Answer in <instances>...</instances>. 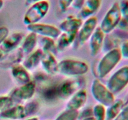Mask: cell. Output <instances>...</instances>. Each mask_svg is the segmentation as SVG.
<instances>
[{
  "instance_id": "cell-7",
  "label": "cell",
  "mask_w": 128,
  "mask_h": 120,
  "mask_svg": "<svg viewBox=\"0 0 128 120\" xmlns=\"http://www.w3.org/2000/svg\"><path fill=\"white\" fill-rule=\"evenodd\" d=\"M128 85V65L116 71L108 80L107 88L114 94L122 91Z\"/></svg>"
},
{
  "instance_id": "cell-2",
  "label": "cell",
  "mask_w": 128,
  "mask_h": 120,
  "mask_svg": "<svg viewBox=\"0 0 128 120\" xmlns=\"http://www.w3.org/2000/svg\"><path fill=\"white\" fill-rule=\"evenodd\" d=\"M89 66L86 62L74 59H64L58 62L57 73L68 77L81 76L87 73Z\"/></svg>"
},
{
  "instance_id": "cell-29",
  "label": "cell",
  "mask_w": 128,
  "mask_h": 120,
  "mask_svg": "<svg viewBox=\"0 0 128 120\" xmlns=\"http://www.w3.org/2000/svg\"><path fill=\"white\" fill-rule=\"evenodd\" d=\"M14 102L10 96H0V112L14 106Z\"/></svg>"
},
{
  "instance_id": "cell-37",
  "label": "cell",
  "mask_w": 128,
  "mask_h": 120,
  "mask_svg": "<svg viewBox=\"0 0 128 120\" xmlns=\"http://www.w3.org/2000/svg\"><path fill=\"white\" fill-rule=\"evenodd\" d=\"M48 1V0H25V4L26 6H31L32 4L36 3V2H41V1Z\"/></svg>"
},
{
  "instance_id": "cell-41",
  "label": "cell",
  "mask_w": 128,
  "mask_h": 120,
  "mask_svg": "<svg viewBox=\"0 0 128 120\" xmlns=\"http://www.w3.org/2000/svg\"><path fill=\"white\" fill-rule=\"evenodd\" d=\"M4 5V1L3 0H0V10L2 8Z\"/></svg>"
},
{
  "instance_id": "cell-25",
  "label": "cell",
  "mask_w": 128,
  "mask_h": 120,
  "mask_svg": "<svg viewBox=\"0 0 128 120\" xmlns=\"http://www.w3.org/2000/svg\"><path fill=\"white\" fill-rule=\"evenodd\" d=\"M40 49L42 50L44 52H51L55 55L57 51L56 42L53 39L47 37H41L40 39Z\"/></svg>"
},
{
  "instance_id": "cell-26",
  "label": "cell",
  "mask_w": 128,
  "mask_h": 120,
  "mask_svg": "<svg viewBox=\"0 0 128 120\" xmlns=\"http://www.w3.org/2000/svg\"><path fill=\"white\" fill-rule=\"evenodd\" d=\"M119 40L120 39L116 36H105L102 48L103 49H104V51L106 52L114 48H118L116 47V45L118 44Z\"/></svg>"
},
{
  "instance_id": "cell-3",
  "label": "cell",
  "mask_w": 128,
  "mask_h": 120,
  "mask_svg": "<svg viewBox=\"0 0 128 120\" xmlns=\"http://www.w3.org/2000/svg\"><path fill=\"white\" fill-rule=\"evenodd\" d=\"M122 59L120 48H114L106 52L99 61L97 74L100 78L106 77L119 64Z\"/></svg>"
},
{
  "instance_id": "cell-22",
  "label": "cell",
  "mask_w": 128,
  "mask_h": 120,
  "mask_svg": "<svg viewBox=\"0 0 128 120\" xmlns=\"http://www.w3.org/2000/svg\"><path fill=\"white\" fill-rule=\"evenodd\" d=\"M77 34V33L61 32L56 42L57 51H63L72 45L76 40Z\"/></svg>"
},
{
  "instance_id": "cell-38",
  "label": "cell",
  "mask_w": 128,
  "mask_h": 120,
  "mask_svg": "<svg viewBox=\"0 0 128 120\" xmlns=\"http://www.w3.org/2000/svg\"><path fill=\"white\" fill-rule=\"evenodd\" d=\"M95 120V118L93 117V116H89V117L85 118H84L83 120Z\"/></svg>"
},
{
  "instance_id": "cell-34",
  "label": "cell",
  "mask_w": 128,
  "mask_h": 120,
  "mask_svg": "<svg viewBox=\"0 0 128 120\" xmlns=\"http://www.w3.org/2000/svg\"><path fill=\"white\" fill-rule=\"evenodd\" d=\"M9 35V30L5 26L0 27V46Z\"/></svg>"
},
{
  "instance_id": "cell-39",
  "label": "cell",
  "mask_w": 128,
  "mask_h": 120,
  "mask_svg": "<svg viewBox=\"0 0 128 120\" xmlns=\"http://www.w3.org/2000/svg\"><path fill=\"white\" fill-rule=\"evenodd\" d=\"M24 120H39V118L36 116H33V117H30Z\"/></svg>"
},
{
  "instance_id": "cell-13",
  "label": "cell",
  "mask_w": 128,
  "mask_h": 120,
  "mask_svg": "<svg viewBox=\"0 0 128 120\" xmlns=\"http://www.w3.org/2000/svg\"><path fill=\"white\" fill-rule=\"evenodd\" d=\"M87 91L85 89L81 88L71 96L66 104V110L79 111L84 107L87 101Z\"/></svg>"
},
{
  "instance_id": "cell-32",
  "label": "cell",
  "mask_w": 128,
  "mask_h": 120,
  "mask_svg": "<svg viewBox=\"0 0 128 120\" xmlns=\"http://www.w3.org/2000/svg\"><path fill=\"white\" fill-rule=\"evenodd\" d=\"M120 50V51H121L122 58L128 60V40L123 41L121 44Z\"/></svg>"
},
{
  "instance_id": "cell-36",
  "label": "cell",
  "mask_w": 128,
  "mask_h": 120,
  "mask_svg": "<svg viewBox=\"0 0 128 120\" xmlns=\"http://www.w3.org/2000/svg\"><path fill=\"white\" fill-rule=\"evenodd\" d=\"M86 0H73L72 6L76 10H80L83 6Z\"/></svg>"
},
{
  "instance_id": "cell-5",
  "label": "cell",
  "mask_w": 128,
  "mask_h": 120,
  "mask_svg": "<svg viewBox=\"0 0 128 120\" xmlns=\"http://www.w3.org/2000/svg\"><path fill=\"white\" fill-rule=\"evenodd\" d=\"M91 90L92 96L96 101L105 107H109L116 101L114 94L99 79L94 80Z\"/></svg>"
},
{
  "instance_id": "cell-33",
  "label": "cell",
  "mask_w": 128,
  "mask_h": 120,
  "mask_svg": "<svg viewBox=\"0 0 128 120\" xmlns=\"http://www.w3.org/2000/svg\"><path fill=\"white\" fill-rule=\"evenodd\" d=\"M114 120H128V105L123 108Z\"/></svg>"
},
{
  "instance_id": "cell-31",
  "label": "cell",
  "mask_w": 128,
  "mask_h": 120,
  "mask_svg": "<svg viewBox=\"0 0 128 120\" xmlns=\"http://www.w3.org/2000/svg\"><path fill=\"white\" fill-rule=\"evenodd\" d=\"M73 0H58V5L61 11H67L68 9L72 6Z\"/></svg>"
},
{
  "instance_id": "cell-28",
  "label": "cell",
  "mask_w": 128,
  "mask_h": 120,
  "mask_svg": "<svg viewBox=\"0 0 128 120\" xmlns=\"http://www.w3.org/2000/svg\"><path fill=\"white\" fill-rule=\"evenodd\" d=\"M106 109L101 104H98L92 109V116L96 120H106Z\"/></svg>"
},
{
  "instance_id": "cell-10",
  "label": "cell",
  "mask_w": 128,
  "mask_h": 120,
  "mask_svg": "<svg viewBox=\"0 0 128 120\" xmlns=\"http://www.w3.org/2000/svg\"><path fill=\"white\" fill-rule=\"evenodd\" d=\"M27 30L30 32H33L36 35H40L41 37H47L51 39H57L61 31L58 28L54 25L44 23H36L33 24L28 25Z\"/></svg>"
},
{
  "instance_id": "cell-15",
  "label": "cell",
  "mask_w": 128,
  "mask_h": 120,
  "mask_svg": "<svg viewBox=\"0 0 128 120\" xmlns=\"http://www.w3.org/2000/svg\"><path fill=\"white\" fill-rule=\"evenodd\" d=\"M105 34L100 26H97L96 30L90 38V47L91 54L95 56L100 52L102 48Z\"/></svg>"
},
{
  "instance_id": "cell-19",
  "label": "cell",
  "mask_w": 128,
  "mask_h": 120,
  "mask_svg": "<svg viewBox=\"0 0 128 120\" xmlns=\"http://www.w3.org/2000/svg\"><path fill=\"white\" fill-rule=\"evenodd\" d=\"M42 70L47 74H54L57 73V61L55 55L51 52H44L41 60Z\"/></svg>"
},
{
  "instance_id": "cell-21",
  "label": "cell",
  "mask_w": 128,
  "mask_h": 120,
  "mask_svg": "<svg viewBox=\"0 0 128 120\" xmlns=\"http://www.w3.org/2000/svg\"><path fill=\"white\" fill-rule=\"evenodd\" d=\"M38 43V36L33 32H30V34L25 36L23 41L20 46V49L22 51L24 57L36 50V46Z\"/></svg>"
},
{
  "instance_id": "cell-1",
  "label": "cell",
  "mask_w": 128,
  "mask_h": 120,
  "mask_svg": "<svg viewBox=\"0 0 128 120\" xmlns=\"http://www.w3.org/2000/svg\"><path fill=\"white\" fill-rule=\"evenodd\" d=\"M38 109V102L36 101H31L25 104L14 105L7 110L0 112V117L4 120H22L34 114Z\"/></svg>"
},
{
  "instance_id": "cell-27",
  "label": "cell",
  "mask_w": 128,
  "mask_h": 120,
  "mask_svg": "<svg viewBox=\"0 0 128 120\" xmlns=\"http://www.w3.org/2000/svg\"><path fill=\"white\" fill-rule=\"evenodd\" d=\"M79 118V111L65 110L60 114L55 120H77Z\"/></svg>"
},
{
  "instance_id": "cell-35",
  "label": "cell",
  "mask_w": 128,
  "mask_h": 120,
  "mask_svg": "<svg viewBox=\"0 0 128 120\" xmlns=\"http://www.w3.org/2000/svg\"><path fill=\"white\" fill-rule=\"evenodd\" d=\"M117 28L122 31H128V20L121 18Z\"/></svg>"
},
{
  "instance_id": "cell-4",
  "label": "cell",
  "mask_w": 128,
  "mask_h": 120,
  "mask_svg": "<svg viewBox=\"0 0 128 120\" xmlns=\"http://www.w3.org/2000/svg\"><path fill=\"white\" fill-rule=\"evenodd\" d=\"M50 8L48 1H43L32 4L25 12L23 22L26 26L40 22L46 16Z\"/></svg>"
},
{
  "instance_id": "cell-6",
  "label": "cell",
  "mask_w": 128,
  "mask_h": 120,
  "mask_svg": "<svg viewBox=\"0 0 128 120\" xmlns=\"http://www.w3.org/2000/svg\"><path fill=\"white\" fill-rule=\"evenodd\" d=\"M121 19L119 2H115L108 10L99 26L104 33L110 34L117 28Z\"/></svg>"
},
{
  "instance_id": "cell-30",
  "label": "cell",
  "mask_w": 128,
  "mask_h": 120,
  "mask_svg": "<svg viewBox=\"0 0 128 120\" xmlns=\"http://www.w3.org/2000/svg\"><path fill=\"white\" fill-rule=\"evenodd\" d=\"M121 18L128 20V0H122L119 2Z\"/></svg>"
},
{
  "instance_id": "cell-8",
  "label": "cell",
  "mask_w": 128,
  "mask_h": 120,
  "mask_svg": "<svg viewBox=\"0 0 128 120\" xmlns=\"http://www.w3.org/2000/svg\"><path fill=\"white\" fill-rule=\"evenodd\" d=\"M36 85L33 81L24 85L19 86L14 89L9 96L14 102H24L29 101L34 96L36 91Z\"/></svg>"
},
{
  "instance_id": "cell-16",
  "label": "cell",
  "mask_w": 128,
  "mask_h": 120,
  "mask_svg": "<svg viewBox=\"0 0 128 120\" xmlns=\"http://www.w3.org/2000/svg\"><path fill=\"white\" fill-rule=\"evenodd\" d=\"M82 22L83 21L80 18L70 16L60 23L58 28L61 32L78 34Z\"/></svg>"
},
{
  "instance_id": "cell-18",
  "label": "cell",
  "mask_w": 128,
  "mask_h": 120,
  "mask_svg": "<svg viewBox=\"0 0 128 120\" xmlns=\"http://www.w3.org/2000/svg\"><path fill=\"white\" fill-rule=\"evenodd\" d=\"M102 0H86L83 6L80 10V18L82 20L93 16L100 9Z\"/></svg>"
},
{
  "instance_id": "cell-40",
  "label": "cell",
  "mask_w": 128,
  "mask_h": 120,
  "mask_svg": "<svg viewBox=\"0 0 128 120\" xmlns=\"http://www.w3.org/2000/svg\"><path fill=\"white\" fill-rule=\"evenodd\" d=\"M4 54H5L4 52L3 51H2V50H1V49H0V60H1V59L2 58V57H3V56H4Z\"/></svg>"
},
{
  "instance_id": "cell-12",
  "label": "cell",
  "mask_w": 128,
  "mask_h": 120,
  "mask_svg": "<svg viewBox=\"0 0 128 120\" xmlns=\"http://www.w3.org/2000/svg\"><path fill=\"white\" fill-rule=\"evenodd\" d=\"M24 37V34L21 32H15L9 34L0 46V49L5 54L11 52L20 47Z\"/></svg>"
},
{
  "instance_id": "cell-20",
  "label": "cell",
  "mask_w": 128,
  "mask_h": 120,
  "mask_svg": "<svg viewBox=\"0 0 128 120\" xmlns=\"http://www.w3.org/2000/svg\"><path fill=\"white\" fill-rule=\"evenodd\" d=\"M43 54V51L40 48L36 49L31 53L26 56L22 61V66L29 71L36 70L41 63V60Z\"/></svg>"
},
{
  "instance_id": "cell-14",
  "label": "cell",
  "mask_w": 128,
  "mask_h": 120,
  "mask_svg": "<svg viewBox=\"0 0 128 120\" xmlns=\"http://www.w3.org/2000/svg\"><path fill=\"white\" fill-rule=\"evenodd\" d=\"M24 55L20 48L5 54L0 60V67L2 68H9L14 65L20 64L24 58Z\"/></svg>"
},
{
  "instance_id": "cell-24",
  "label": "cell",
  "mask_w": 128,
  "mask_h": 120,
  "mask_svg": "<svg viewBox=\"0 0 128 120\" xmlns=\"http://www.w3.org/2000/svg\"><path fill=\"white\" fill-rule=\"evenodd\" d=\"M58 86V84H50L43 88L41 91L43 99L47 101H53L59 99Z\"/></svg>"
},
{
  "instance_id": "cell-23",
  "label": "cell",
  "mask_w": 128,
  "mask_h": 120,
  "mask_svg": "<svg viewBox=\"0 0 128 120\" xmlns=\"http://www.w3.org/2000/svg\"><path fill=\"white\" fill-rule=\"evenodd\" d=\"M125 106L122 100H116L112 105L108 107L106 111V120H114Z\"/></svg>"
},
{
  "instance_id": "cell-17",
  "label": "cell",
  "mask_w": 128,
  "mask_h": 120,
  "mask_svg": "<svg viewBox=\"0 0 128 120\" xmlns=\"http://www.w3.org/2000/svg\"><path fill=\"white\" fill-rule=\"evenodd\" d=\"M11 69L12 78L19 86L24 85L32 81L29 71L22 64H18L11 67Z\"/></svg>"
},
{
  "instance_id": "cell-11",
  "label": "cell",
  "mask_w": 128,
  "mask_h": 120,
  "mask_svg": "<svg viewBox=\"0 0 128 120\" xmlns=\"http://www.w3.org/2000/svg\"><path fill=\"white\" fill-rule=\"evenodd\" d=\"M82 81L79 80H68L58 86V97L60 100H66L71 97L80 89L82 88Z\"/></svg>"
},
{
  "instance_id": "cell-9",
  "label": "cell",
  "mask_w": 128,
  "mask_h": 120,
  "mask_svg": "<svg viewBox=\"0 0 128 120\" xmlns=\"http://www.w3.org/2000/svg\"><path fill=\"white\" fill-rule=\"evenodd\" d=\"M97 26L98 18L94 16L87 18L83 21L76 37L78 46H82L90 40Z\"/></svg>"
}]
</instances>
